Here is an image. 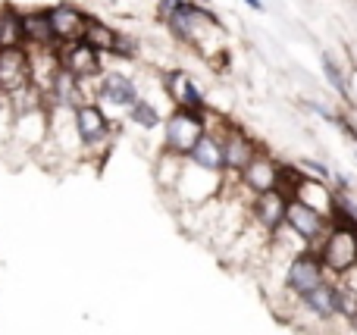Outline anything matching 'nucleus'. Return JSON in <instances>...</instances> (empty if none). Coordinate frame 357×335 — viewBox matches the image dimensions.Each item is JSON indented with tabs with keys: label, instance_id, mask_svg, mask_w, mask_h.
I'll list each match as a JSON object with an SVG mask.
<instances>
[{
	"label": "nucleus",
	"instance_id": "1",
	"mask_svg": "<svg viewBox=\"0 0 357 335\" xmlns=\"http://www.w3.org/2000/svg\"><path fill=\"white\" fill-rule=\"evenodd\" d=\"M320 260L326 267V273H339L348 276L351 270H357V229L348 226H333L329 235L320 244Z\"/></svg>",
	"mask_w": 357,
	"mask_h": 335
},
{
	"label": "nucleus",
	"instance_id": "2",
	"mask_svg": "<svg viewBox=\"0 0 357 335\" xmlns=\"http://www.w3.org/2000/svg\"><path fill=\"white\" fill-rule=\"evenodd\" d=\"M323 282H326V267H323L320 254H314V251L295 254L289 260V267H285V288L291 295H298V298H307Z\"/></svg>",
	"mask_w": 357,
	"mask_h": 335
},
{
	"label": "nucleus",
	"instance_id": "3",
	"mask_svg": "<svg viewBox=\"0 0 357 335\" xmlns=\"http://www.w3.org/2000/svg\"><path fill=\"white\" fill-rule=\"evenodd\" d=\"M207 135L204 132V119L201 113H188V110H176L167 119V150L173 157H191V150L197 148V141Z\"/></svg>",
	"mask_w": 357,
	"mask_h": 335
},
{
	"label": "nucleus",
	"instance_id": "4",
	"mask_svg": "<svg viewBox=\"0 0 357 335\" xmlns=\"http://www.w3.org/2000/svg\"><path fill=\"white\" fill-rule=\"evenodd\" d=\"M285 229H291L298 238H301L304 244H323V238L329 235V217L323 210H317V207L304 204V201L291 198L289 204V217H285Z\"/></svg>",
	"mask_w": 357,
	"mask_h": 335
},
{
	"label": "nucleus",
	"instance_id": "5",
	"mask_svg": "<svg viewBox=\"0 0 357 335\" xmlns=\"http://www.w3.org/2000/svg\"><path fill=\"white\" fill-rule=\"evenodd\" d=\"M31 79V56L25 47H0V94H16Z\"/></svg>",
	"mask_w": 357,
	"mask_h": 335
},
{
	"label": "nucleus",
	"instance_id": "6",
	"mask_svg": "<svg viewBox=\"0 0 357 335\" xmlns=\"http://www.w3.org/2000/svg\"><path fill=\"white\" fill-rule=\"evenodd\" d=\"M47 19H50V29H54V38H56V41H66V44L82 41V38H85L88 22H91V19H88L82 10H75L73 3L50 6Z\"/></svg>",
	"mask_w": 357,
	"mask_h": 335
},
{
	"label": "nucleus",
	"instance_id": "7",
	"mask_svg": "<svg viewBox=\"0 0 357 335\" xmlns=\"http://www.w3.org/2000/svg\"><path fill=\"white\" fill-rule=\"evenodd\" d=\"M289 204H291L289 194L273 188V192H266V194H257V201H254V217H257V223L264 226L266 232H279L285 226V217H289Z\"/></svg>",
	"mask_w": 357,
	"mask_h": 335
},
{
	"label": "nucleus",
	"instance_id": "8",
	"mask_svg": "<svg viewBox=\"0 0 357 335\" xmlns=\"http://www.w3.org/2000/svg\"><path fill=\"white\" fill-rule=\"evenodd\" d=\"M60 66L82 81V79H91V75L98 72L100 60H98V50L94 47H88L85 41H75V44H69V47L60 50Z\"/></svg>",
	"mask_w": 357,
	"mask_h": 335
},
{
	"label": "nucleus",
	"instance_id": "9",
	"mask_svg": "<svg viewBox=\"0 0 357 335\" xmlns=\"http://www.w3.org/2000/svg\"><path fill=\"white\" fill-rule=\"evenodd\" d=\"M279 169L282 166H276L266 154H257L241 169V179H245V185L251 188L254 194H266V192H273V188H279Z\"/></svg>",
	"mask_w": 357,
	"mask_h": 335
},
{
	"label": "nucleus",
	"instance_id": "10",
	"mask_svg": "<svg viewBox=\"0 0 357 335\" xmlns=\"http://www.w3.org/2000/svg\"><path fill=\"white\" fill-rule=\"evenodd\" d=\"M167 94L173 98V104L178 110H188V113H201L204 110V98L197 91L195 79L185 72H167Z\"/></svg>",
	"mask_w": 357,
	"mask_h": 335
},
{
	"label": "nucleus",
	"instance_id": "11",
	"mask_svg": "<svg viewBox=\"0 0 357 335\" xmlns=\"http://www.w3.org/2000/svg\"><path fill=\"white\" fill-rule=\"evenodd\" d=\"M75 129H79V138L85 144H100L110 132V123H107L104 110L98 104H82L75 110Z\"/></svg>",
	"mask_w": 357,
	"mask_h": 335
},
{
	"label": "nucleus",
	"instance_id": "12",
	"mask_svg": "<svg viewBox=\"0 0 357 335\" xmlns=\"http://www.w3.org/2000/svg\"><path fill=\"white\" fill-rule=\"evenodd\" d=\"M301 304L307 307L317 320L342 317V313H339V286H329V282H323V286L314 288L307 298H301Z\"/></svg>",
	"mask_w": 357,
	"mask_h": 335
},
{
	"label": "nucleus",
	"instance_id": "13",
	"mask_svg": "<svg viewBox=\"0 0 357 335\" xmlns=\"http://www.w3.org/2000/svg\"><path fill=\"white\" fill-rule=\"evenodd\" d=\"M222 154H226V166H232V169H245L248 163H251L254 157H257V150H254L251 138H248L245 132L232 129L226 138H222Z\"/></svg>",
	"mask_w": 357,
	"mask_h": 335
},
{
	"label": "nucleus",
	"instance_id": "14",
	"mask_svg": "<svg viewBox=\"0 0 357 335\" xmlns=\"http://www.w3.org/2000/svg\"><path fill=\"white\" fill-rule=\"evenodd\" d=\"M191 160H195L201 169H207V173H220V169L226 166L222 141H216L213 135H204L201 141H197V148L191 150Z\"/></svg>",
	"mask_w": 357,
	"mask_h": 335
},
{
	"label": "nucleus",
	"instance_id": "15",
	"mask_svg": "<svg viewBox=\"0 0 357 335\" xmlns=\"http://www.w3.org/2000/svg\"><path fill=\"white\" fill-rule=\"evenodd\" d=\"M100 91H104V98L116 107H135L138 104V91H135V85H132L129 75H119V72L107 75Z\"/></svg>",
	"mask_w": 357,
	"mask_h": 335
},
{
	"label": "nucleus",
	"instance_id": "16",
	"mask_svg": "<svg viewBox=\"0 0 357 335\" xmlns=\"http://www.w3.org/2000/svg\"><path fill=\"white\" fill-rule=\"evenodd\" d=\"M82 41L88 44V47H94L98 54H113V50H119V35L110 29V25H104V22H98V19H91L88 22V29H85V38Z\"/></svg>",
	"mask_w": 357,
	"mask_h": 335
},
{
	"label": "nucleus",
	"instance_id": "17",
	"mask_svg": "<svg viewBox=\"0 0 357 335\" xmlns=\"http://www.w3.org/2000/svg\"><path fill=\"white\" fill-rule=\"evenodd\" d=\"M22 31H25V41H31V44H50V41H56L54 29H50L47 13H29V16H22Z\"/></svg>",
	"mask_w": 357,
	"mask_h": 335
},
{
	"label": "nucleus",
	"instance_id": "18",
	"mask_svg": "<svg viewBox=\"0 0 357 335\" xmlns=\"http://www.w3.org/2000/svg\"><path fill=\"white\" fill-rule=\"evenodd\" d=\"M25 31H22V16L16 13H3L0 16V47H22Z\"/></svg>",
	"mask_w": 357,
	"mask_h": 335
},
{
	"label": "nucleus",
	"instance_id": "19",
	"mask_svg": "<svg viewBox=\"0 0 357 335\" xmlns=\"http://www.w3.org/2000/svg\"><path fill=\"white\" fill-rule=\"evenodd\" d=\"M323 60V72H326V79H329V85L335 88V91L342 94V98H348V81H345V75H342V69H339V63L333 60L329 54H323L320 56Z\"/></svg>",
	"mask_w": 357,
	"mask_h": 335
},
{
	"label": "nucleus",
	"instance_id": "20",
	"mask_svg": "<svg viewBox=\"0 0 357 335\" xmlns=\"http://www.w3.org/2000/svg\"><path fill=\"white\" fill-rule=\"evenodd\" d=\"M132 119H135L138 125H144V129H154V125L160 123V113H157L148 100H138V104L132 107Z\"/></svg>",
	"mask_w": 357,
	"mask_h": 335
},
{
	"label": "nucleus",
	"instance_id": "21",
	"mask_svg": "<svg viewBox=\"0 0 357 335\" xmlns=\"http://www.w3.org/2000/svg\"><path fill=\"white\" fill-rule=\"evenodd\" d=\"M348 329H351V332L357 335V313H354V317H351V320H348Z\"/></svg>",
	"mask_w": 357,
	"mask_h": 335
},
{
	"label": "nucleus",
	"instance_id": "22",
	"mask_svg": "<svg viewBox=\"0 0 357 335\" xmlns=\"http://www.w3.org/2000/svg\"><path fill=\"white\" fill-rule=\"evenodd\" d=\"M245 3H251L254 10H264V3H260V0H245Z\"/></svg>",
	"mask_w": 357,
	"mask_h": 335
}]
</instances>
